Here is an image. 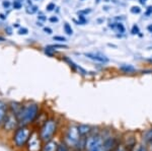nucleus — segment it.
<instances>
[{"mask_svg":"<svg viewBox=\"0 0 152 151\" xmlns=\"http://www.w3.org/2000/svg\"><path fill=\"white\" fill-rule=\"evenodd\" d=\"M39 107L36 104H29L24 107H21L20 111L18 114V125L28 126V124L33 123L38 117Z\"/></svg>","mask_w":152,"mask_h":151,"instance_id":"f257e3e1","label":"nucleus"},{"mask_svg":"<svg viewBox=\"0 0 152 151\" xmlns=\"http://www.w3.org/2000/svg\"><path fill=\"white\" fill-rule=\"evenodd\" d=\"M33 131L28 126H20L14 132L13 135V144L18 148H21L26 145L28 138Z\"/></svg>","mask_w":152,"mask_h":151,"instance_id":"f03ea898","label":"nucleus"},{"mask_svg":"<svg viewBox=\"0 0 152 151\" xmlns=\"http://www.w3.org/2000/svg\"><path fill=\"white\" fill-rule=\"evenodd\" d=\"M56 130H57V124H56V121L53 120V119L46 120L45 123L43 124V126L41 127L40 132H39L41 139L43 141H45V142L52 140L54 134L56 133Z\"/></svg>","mask_w":152,"mask_h":151,"instance_id":"7ed1b4c3","label":"nucleus"},{"mask_svg":"<svg viewBox=\"0 0 152 151\" xmlns=\"http://www.w3.org/2000/svg\"><path fill=\"white\" fill-rule=\"evenodd\" d=\"M42 140L40 137V134L37 131L31 132V136L28 138V141L26 143V149L28 151H42L43 149V144H42Z\"/></svg>","mask_w":152,"mask_h":151,"instance_id":"20e7f679","label":"nucleus"},{"mask_svg":"<svg viewBox=\"0 0 152 151\" xmlns=\"http://www.w3.org/2000/svg\"><path fill=\"white\" fill-rule=\"evenodd\" d=\"M79 140H80V134L79 131H78V127H76V126H71V127H69L65 138L66 144L72 146V147L73 146H77Z\"/></svg>","mask_w":152,"mask_h":151,"instance_id":"39448f33","label":"nucleus"},{"mask_svg":"<svg viewBox=\"0 0 152 151\" xmlns=\"http://www.w3.org/2000/svg\"><path fill=\"white\" fill-rule=\"evenodd\" d=\"M102 145H104V141H102V139L99 136H90V137L85 139L84 147L87 151H89Z\"/></svg>","mask_w":152,"mask_h":151,"instance_id":"423d86ee","label":"nucleus"},{"mask_svg":"<svg viewBox=\"0 0 152 151\" xmlns=\"http://www.w3.org/2000/svg\"><path fill=\"white\" fill-rule=\"evenodd\" d=\"M18 125V116L13 113H9L8 115H6L5 120L3 122V127L6 131H11L13 130L16 126Z\"/></svg>","mask_w":152,"mask_h":151,"instance_id":"0eeeda50","label":"nucleus"},{"mask_svg":"<svg viewBox=\"0 0 152 151\" xmlns=\"http://www.w3.org/2000/svg\"><path fill=\"white\" fill-rule=\"evenodd\" d=\"M57 149H58V143L56 142V141L50 140V141H47V142L43 145L42 151H57Z\"/></svg>","mask_w":152,"mask_h":151,"instance_id":"6e6552de","label":"nucleus"},{"mask_svg":"<svg viewBox=\"0 0 152 151\" xmlns=\"http://www.w3.org/2000/svg\"><path fill=\"white\" fill-rule=\"evenodd\" d=\"M6 115H7L6 104L2 101H0V125L3 124V122L6 118Z\"/></svg>","mask_w":152,"mask_h":151,"instance_id":"1a4fd4ad","label":"nucleus"},{"mask_svg":"<svg viewBox=\"0 0 152 151\" xmlns=\"http://www.w3.org/2000/svg\"><path fill=\"white\" fill-rule=\"evenodd\" d=\"M85 56L92 60H95V61H99V62H107V59L105 57H102V56H99V55H96V54H91V53H86Z\"/></svg>","mask_w":152,"mask_h":151,"instance_id":"9d476101","label":"nucleus"},{"mask_svg":"<svg viewBox=\"0 0 152 151\" xmlns=\"http://www.w3.org/2000/svg\"><path fill=\"white\" fill-rule=\"evenodd\" d=\"M115 146V140L114 138H109V139H107L104 142V147L105 151H109L111 148H113Z\"/></svg>","mask_w":152,"mask_h":151,"instance_id":"9b49d317","label":"nucleus"},{"mask_svg":"<svg viewBox=\"0 0 152 151\" xmlns=\"http://www.w3.org/2000/svg\"><path fill=\"white\" fill-rule=\"evenodd\" d=\"M78 131H79L80 136H85L90 132V127L87 125H80L78 127Z\"/></svg>","mask_w":152,"mask_h":151,"instance_id":"f8f14e48","label":"nucleus"},{"mask_svg":"<svg viewBox=\"0 0 152 151\" xmlns=\"http://www.w3.org/2000/svg\"><path fill=\"white\" fill-rule=\"evenodd\" d=\"M121 70H123L126 73H129L135 71V68L133 66H131V65H123V66H121Z\"/></svg>","mask_w":152,"mask_h":151,"instance_id":"ddd939ff","label":"nucleus"},{"mask_svg":"<svg viewBox=\"0 0 152 151\" xmlns=\"http://www.w3.org/2000/svg\"><path fill=\"white\" fill-rule=\"evenodd\" d=\"M37 11H38V7L35 6V5H31L26 8V12L29 14H34V13H36Z\"/></svg>","mask_w":152,"mask_h":151,"instance_id":"4468645a","label":"nucleus"},{"mask_svg":"<svg viewBox=\"0 0 152 151\" xmlns=\"http://www.w3.org/2000/svg\"><path fill=\"white\" fill-rule=\"evenodd\" d=\"M64 31H65V33L67 34V35H72V33H73L72 28H71V26L69 23H65L64 24Z\"/></svg>","mask_w":152,"mask_h":151,"instance_id":"2eb2a0df","label":"nucleus"},{"mask_svg":"<svg viewBox=\"0 0 152 151\" xmlns=\"http://www.w3.org/2000/svg\"><path fill=\"white\" fill-rule=\"evenodd\" d=\"M134 151H147V148H146V146H144V145H135L134 146Z\"/></svg>","mask_w":152,"mask_h":151,"instance_id":"dca6fc26","label":"nucleus"},{"mask_svg":"<svg viewBox=\"0 0 152 151\" xmlns=\"http://www.w3.org/2000/svg\"><path fill=\"white\" fill-rule=\"evenodd\" d=\"M57 151H68V147L66 143H62V144L58 145V149Z\"/></svg>","mask_w":152,"mask_h":151,"instance_id":"f3484780","label":"nucleus"},{"mask_svg":"<svg viewBox=\"0 0 152 151\" xmlns=\"http://www.w3.org/2000/svg\"><path fill=\"white\" fill-rule=\"evenodd\" d=\"M115 151H128V149H127V146L126 145L120 144V145H118L117 147H116Z\"/></svg>","mask_w":152,"mask_h":151,"instance_id":"a211bd4d","label":"nucleus"},{"mask_svg":"<svg viewBox=\"0 0 152 151\" xmlns=\"http://www.w3.org/2000/svg\"><path fill=\"white\" fill-rule=\"evenodd\" d=\"M131 12L132 13H140L141 12V8L138 6H133L131 8Z\"/></svg>","mask_w":152,"mask_h":151,"instance_id":"6ab92c4d","label":"nucleus"},{"mask_svg":"<svg viewBox=\"0 0 152 151\" xmlns=\"http://www.w3.org/2000/svg\"><path fill=\"white\" fill-rule=\"evenodd\" d=\"M54 41H58V42H65L66 39L64 36H54Z\"/></svg>","mask_w":152,"mask_h":151,"instance_id":"aec40b11","label":"nucleus"},{"mask_svg":"<svg viewBox=\"0 0 152 151\" xmlns=\"http://www.w3.org/2000/svg\"><path fill=\"white\" fill-rule=\"evenodd\" d=\"M13 7L15 9H20L21 8V3L19 1H18V0H16V1L13 2Z\"/></svg>","mask_w":152,"mask_h":151,"instance_id":"412c9836","label":"nucleus"},{"mask_svg":"<svg viewBox=\"0 0 152 151\" xmlns=\"http://www.w3.org/2000/svg\"><path fill=\"white\" fill-rule=\"evenodd\" d=\"M28 33V28H20V30L18 31L19 35H26Z\"/></svg>","mask_w":152,"mask_h":151,"instance_id":"4be33fe9","label":"nucleus"},{"mask_svg":"<svg viewBox=\"0 0 152 151\" xmlns=\"http://www.w3.org/2000/svg\"><path fill=\"white\" fill-rule=\"evenodd\" d=\"M138 33H139L138 26H134L133 28H132V34H133V35H136V34H138Z\"/></svg>","mask_w":152,"mask_h":151,"instance_id":"5701e85b","label":"nucleus"},{"mask_svg":"<svg viewBox=\"0 0 152 151\" xmlns=\"http://www.w3.org/2000/svg\"><path fill=\"white\" fill-rule=\"evenodd\" d=\"M54 8H55V4H54V3H50V4H48V5H47V10L48 11H52Z\"/></svg>","mask_w":152,"mask_h":151,"instance_id":"b1692460","label":"nucleus"},{"mask_svg":"<svg viewBox=\"0 0 152 151\" xmlns=\"http://www.w3.org/2000/svg\"><path fill=\"white\" fill-rule=\"evenodd\" d=\"M117 28H118V30L121 31V33H124L125 28H124V26H123V24H122V23H118L117 24Z\"/></svg>","mask_w":152,"mask_h":151,"instance_id":"393cba45","label":"nucleus"},{"mask_svg":"<svg viewBox=\"0 0 152 151\" xmlns=\"http://www.w3.org/2000/svg\"><path fill=\"white\" fill-rule=\"evenodd\" d=\"M89 151H105V149H104V145H102V146H99V147H97V148H94V149H92V150H89Z\"/></svg>","mask_w":152,"mask_h":151,"instance_id":"a878e982","label":"nucleus"},{"mask_svg":"<svg viewBox=\"0 0 152 151\" xmlns=\"http://www.w3.org/2000/svg\"><path fill=\"white\" fill-rule=\"evenodd\" d=\"M3 7L4 8H9V6H10V2L8 1V0H6V1H3Z\"/></svg>","mask_w":152,"mask_h":151,"instance_id":"bb28decb","label":"nucleus"},{"mask_svg":"<svg viewBox=\"0 0 152 151\" xmlns=\"http://www.w3.org/2000/svg\"><path fill=\"white\" fill-rule=\"evenodd\" d=\"M146 15H150V14H152V6H148L147 7V10L145 12Z\"/></svg>","mask_w":152,"mask_h":151,"instance_id":"cd10ccee","label":"nucleus"},{"mask_svg":"<svg viewBox=\"0 0 152 151\" xmlns=\"http://www.w3.org/2000/svg\"><path fill=\"white\" fill-rule=\"evenodd\" d=\"M50 21H51V23H57L58 18H56V16H52V18H50Z\"/></svg>","mask_w":152,"mask_h":151,"instance_id":"c85d7f7f","label":"nucleus"},{"mask_svg":"<svg viewBox=\"0 0 152 151\" xmlns=\"http://www.w3.org/2000/svg\"><path fill=\"white\" fill-rule=\"evenodd\" d=\"M44 31H45L47 34H52V30H51L50 28H44Z\"/></svg>","mask_w":152,"mask_h":151,"instance_id":"c756f323","label":"nucleus"},{"mask_svg":"<svg viewBox=\"0 0 152 151\" xmlns=\"http://www.w3.org/2000/svg\"><path fill=\"white\" fill-rule=\"evenodd\" d=\"M79 19H80V23H84L85 21H86L85 20V18H83V15H79Z\"/></svg>","mask_w":152,"mask_h":151,"instance_id":"7c9ffc66","label":"nucleus"},{"mask_svg":"<svg viewBox=\"0 0 152 151\" xmlns=\"http://www.w3.org/2000/svg\"><path fill=\"white\" fill-rule=\"evenodd\" d=\"M91 10L90 9H86V10H82V11H80L79 13H88V12H90Z\"/></svg>","mask_w":152,"mask_h":151,"instance_id":"2f4dec72","label":"nucleus"},{"mask_svg":"<svg viewBox=\"0 0 152 151\" xmlns=\"http://www.w3.org/2000/svg\"><path fill=\"white\" fill-rule=\"evenodd\" d=\"M147 30H148L150 33H152V24H150V26H148V28H147Z\"/></svg>","mask_w":152,"mask_h":151,"instance_id":"473e14b6","label":"nucleus"},{"mask_svg":"<svg viewBox=\"0 0 152 151\" xmlns=\"http://www.w3.org/2000/svg\"><path fill=\"white\" fill-rule=\"evenodd\" d=\"M0 18H1V19H5L6 18H5V15H4V14H0Z\"/></svg>","mask_w":152,"mask_h":151,"instance_id":"72a5a7b5","label":"nucleus"},{"mask_svg":"<svg viewBox=\"0 0 152 151\" xmlns=\"http://www.w3.org/2000/svg\"><path fill=\"white\" fill-rule=\"evenodd\" d=\"M39 18L42 19V20H46V18H44V15H41V16H39Z\"/></svg>","mask_w":152,"mask_h":151,"instance_id":"f704fd0d","label":"nucleus"},{"mask_svg":"<svg viewBox=\"0 0 152 151\" xmlns=\"http://www.w3.org/2000/svg\"><path fill=\"white\" fill-rule=\"evenodd\" d=\"M139 1H140V3L144 4V3H145V2L147 1V0H139Z\"/></svg>","mask_w":152,"mask_h":151,"instance_id":"c9c22d12","label":"nucleus"},{"mask_svg":"<svg viewBox=\"0 0 152 151\" xmlns=\"http://www.w3.org/2000/svg\"><path fill=\"white\" fill-rule=\"evenodd\" d=\"M104 1H109V0H104Z\"/></svg>","mask_w":152,"mask_h":151,"instance_id":"e433bc0d","label":"nucleus"},{"mask_svg":"<svg viewBox=\"0 0 152 151\" xmlns=\"http://www.w3.org/2000/svg\"><path fill=\"white\" fill-rule=\"evenodd\" d=\"M151 144H152V140H151Z\"/></svg>","mask_w":152,"mask_h":151,"instance_id":"4c0bfd02","label":"nucleus"}]
</instances>
